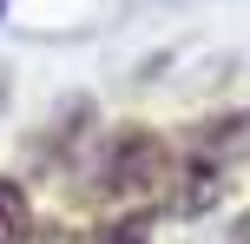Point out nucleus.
<instances>
[{
	"label": "nucleus",
	"instance_id": "obj_2",
	"mask_svg": "<svg viewBox=\"0 0 250 244\" xmlns=\"http://www.w3.org/2000/svg\"><path fill=\"white\" fill-rule=\"evenodd\" d=\"M0 244H26V192L0 178Z\"/></svg>",
	"mask_w": 250,
	"mask_h": 244
},
{
	"label": "nucleus",
	"instance_id": "obj_4",
	"mask_svg": "<svg viewBox=\"0 0 250 244\" xmlns=\"http://www.w3.org/2000/svg\"><path fill=\"white\" fill-rule=\"evenodd\" d=\"M0 99H7V79H0Z\"/></svg>",
	"mask_w": 250,
	"mask_h": 244
},
{
	"label": "nucleus",
	"instance_id": "obj_5",
	"mask_svg": "<svg viewBox=\"0 0 250 244\" xmlns=\"http://www.w3.org/2000/svg\"><path fill=\"white\" fill-rule=\"evenodd\" d=\"M244 244H250V224H244Z\"/></svg>",
	"mask_w": 250,
	"mask_h": 244
},
{
	"label": "nucleus",
	"instance_id": "obj_6",
	"mask_svg": "<svg viewBox=\"0 0 250 244\" xmlns=\"http://www.w3.org/2000/svg\"><path fill=\"white\" fill-rule=\"evenodd\" d=\"M0 13H7V0H0Z\"/></svg>",
	"mask_w": 250,
	"mask_h": 244
},
{
	"label": "nucleus",
	"instance_id": "obj_1",
	"mask_svg": "<svg viewBox=\"0 0 250 244\" xmlns=\"http://www.w3.org/2000/svg\"><path fill=\"white\" fill-rule=\"evenodd\" d=\"M158 172H165V152H158V139L151 132H125V139L105 145V158L92 165V198H132V192H151L158 185Z\"/></svg>",
	"mask_w": 250,
	"mask_h": 244
},
{
	"label": "nucleus",
	"instance_id": "obj_3",
	"mask_svg": "<svg viewBox=\"0 0 250 244\" xmlns=\"http://www.w3.org/2000/svg\"><path fill=\"white\" fill-rule=\"evenodd\" d=\"M92 244H145V224H105Z\"/></svg>",
	"mask_w": 250,
	"mask_h": 244
}]
</instances>
